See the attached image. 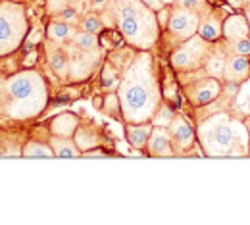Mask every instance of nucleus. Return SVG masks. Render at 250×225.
I'll use <instances>...</instances> for the list:
<instances>
[{
	"instance_id": "obj_18",
	"label": "nucleus",
	"mask_w": 250,
	"mask_h": 225,
	"mask_svg": "<svg viewBox=\"0 0 250 225\" xmlns=\"http://www.w3.org/2000/svg\"><path fill=\"white\" fill-rule=\"evenodd\" d=\"M173 120H175L173 110L169 106H166V104H160L156 108V112H154V116H152V123L156 127H167Z\"/></svg>"
},
{
	"instance_id": "obj_14",
	"label": "nucleus",
	"mask_w": 250,
	"mask_h": 225,
	"mask_svg": "<svg viewBox=\"0 0 250 225\" xmlns=\"http://www.w3.org/2000/svg\"><path fill=\"white\" fill-rule=\"evenodd\" d=\"M225 73L231 81H243L247 75H249V62L247 58L243 56H233L229 62H227V67H225Z\"/></svg>"
},
{
	"instance_id": "obj_10",
	"label": "nucleus",
	"mask_w": 250,
	"mask_h": 225,
	"mask_svg": "<svg viewBox=\"0 0 250 225\" xmlns=\"http://www.w3.org/2000/svg\"><path fill=\"white\" fill-rule=\"evenodd\" d=\"M219 93V83L216 79H206V81H200L192 91H190V98L194 104H206L210 100L218 97Z\"/></svg>"
},
{
	"instance_id": "obj_31",
	"label": "nucleus",
	"mask_w": 250,
	"mask_h": 225,
	"mask_svg": "<svg viewBox=\"0 0 250 225\" xmlns=\"http://www.w3.org/2000/svg\"><path fill=\"white\" fill-rule=\"evenodd\" d=\"M229 2H231L233 6H241V2H243V0H229Z\"/></svg>"
},
{
	"instance_id": "obj_21",
	"label": "nucleus",
	"mask_w": 250,
	"mask_h": 225,
	"mask_svg": "<svg viewBox=\"0 0 250 225\" xmlns=\"http://www.w3.org/2000/svg\"><path fill=\"white\" fill-rule=\"evenodd\" d=\"M23 154L27 158H52L54 156V150L46 144H41V143H29L23 150Z\"/></svg>"
},
{
	"instance_id": "obj_4",
	"label": "nucleus",
	"mask_w": 250,
	"mask_h": 225,
	"mask_svg": "<svg viewBox=\"0 0 250 225\" xmlns=\"http://www.w3.org/2000/svg\"><path fill=\"white\" fill-rule=\"evenodd\" d=\"M239 137H245L241 125L231 123L225 114L206 120L198 129V139L202 148L210 156H227L237 146Z\"/></svg>"
},
{
	"instance_id": "obj_26",
	"label": "nucleus",
	"mask_w": 250,
	"mask_h": 225,
	"mask_svg": "<svg viewBox=\"0 0 250 225\" xmlns=\"http://www.w3.org/2000/svg\"><path fill=\"white\" fill-rule=\"evenodd\" d=\"M77 20V14H75V10H71V8H63L62 12H60V21H75Z\"/></svg>"
},
{
	"instance_id": "obj_1",
	"label": "nucleus",
	"mask_w": 250,
	"mask_h": 225,
	"mask_svg": "<svg viewBox=\"0 0 250 225\" xmlns=\"http://www.w3.org/2000/svg\"><path fill=\"white\" fill-rule=\"evenodd\" d=\"M120 106L129 123H143L154 116L160 106V89L148 54L139 56L125 71L120 85Z\"/></svg>"
},
{
	"instance_id": "obj_6",
	"label": "nucleus",
	"mask_w": 250,
	"mask_h": 225,
	"mask_svg": "<svg viewBox=\"0 0 250 225\" xmlns=\"http://www.w3.org/2000/svg\"><path fill=\"white\" fill-rule=\"evenodd\" d=\"M167 27L179 39H190L194 35V31H198V18L188 8H177V10L171 12Z\"/></svg>"
},
{
	"instance_id": "obj_7",
	"label": "nucleus",
	"mask_w": 250,
	"mask_h": 225,
	"mask_svg": "<svg viewBox=\"0 0 250 225\" xmlns=\"http://www.w3.org/2000/svg\"><path fill=\"white\" fill-rule=\"evenodd\" d=\"M204 39L202 37H192L190 41H187L185 46H181L173 56H171V64L175 67H192L194 64H198V60L204 54Z\"/></svg>"
},
{
	"instance_id": "obj_17",
	"label": "nucleus",
	"mask_w": 250,
	"mask_h": 225,
	"mask_svg": "<svg viewBox=\"0 0 250 225\" xmlns=\"http://www.w3.org/2000/svg\"><path fill=\"white\" fill-rule=\"evenodd\" d=\"M77 127V120L75 116L71 114H63V116H58L54 122H52V133L54 135H62V137H67L71 135Z\"/></svg>"
},
{
	"instance_id": "obj_27",
	"label": "nucleus",
	"mask_w": 250,
	"mask_h": 225,
	"mask_svg": "<svg viewBox=\"0 0 250 225\" xmlns=\"http://www.w3.org/2000/svg\"><path fill=\"white\" fill-rule=\"evenodd\" d=\"M150 10H160L164 6V0H143Z\"/></svg>"
},
{
	"instance_id": "obj_32",
	"label": "nucleus",
	"mask_w": 250,
	"mask_h": 225,
	"mask_svg": "<svg viewBox=\"0 0 250 225\" xmlns=\"http://www.w3.org/2000/svg\"><path fill=\"white\" fill-rule=\"evenodd\" d=\"M249 21H250V10H249Z\"/></svg>"
},
{
	"instance_id": "obj_22",
	"label": "nucleus",
	"mask_w": 250,
	"mask_h": 225,
	"mask_svg": "<svg viewBox=\"0 0 250 225\" xmlns=\"http://www.w3.org/2000/svg\"><path fill=\"white\" fill-rule=\"evenodd\" d=\"M237 104L241 108L243 114H249L250 116V81H247L239 93V98H237Z\"/></svg>"
},
{
	"instance_id": "obj_11",
	"label": "nucleus",
	"mask_w": 250,
	"mask_h": 225,
	"mask_svg": "<svg viewBox=\"0 0 250 225\" xmlns=\"http://www.w3.org/2000/svg\"><path fill=\"white\" fill-rule=\"evenodd\" d=\"M46 54H48V64H50V67L60 77H67V73H69V62H67L65 52H62L56 46V42H48L46 44Z\"/></svg>"
},
{
	"instance_id": "obj_30",
	"label": "nucleus",
	"mask_w": 250,
	"mask_h": 225,
	"mask_svg": "<svg viewBox=\"0 0 250 225\" xmlns=\"http://www.w3.org/2000/svg\"><path fill=\"white\" fill-rule=\"evenodd\" d=\"M110 0H91V4H93V8H104L106 4H108Z\"/></svg>"
},
{
	"instance_id": "obj_28",
	"label": "nucleus",
	"mask_w": 250,
	"mask_h": 225,
	"mask_svg": "<svg viewBox=\"0 0 250 225\" xmlns=\"http://www.w3.org/2000/svg\"><path fill=\"white\" fill-rule=\"evenodd\" d=\"M200 2H202V0H181L183 8H188V10H192V8H196V6H200Z\"/></svg>"
},
{
	"instance_id": "obj_20",
	"label": "nucleus",
	"mask_w": 250,
	"mask_h": 225,
	"mask_svg": "<svg viewBox=\"0 0 250 225\" xmlns=\"http://www.w3.org/2000/svg\"><path fill=\"white\" fill-rule=\"evenodd\" d=\"M221 35V25L216 20H206L204 23L198 25V37H202L204 41H214Z\"/></svg>"
},
{
	"instance_id": "obj_33",
	"label": "nucleus",
	"mask_w": 250,
	"mask_h": 225,
	"mask_svg": "<svg viewBox=\"0 0 250 225\" xmlns=\"http://www.w3.org/2000/svg\"><path fill=\"white\" fill-rule=\"evenodd\" d=\"M164 2H171V0H164Z\"/></svg>"
},
{
	"instance_id": "obj_29",
	"label": "nucleus",
	"mask_w": 250,
	"mask_h": 225,
	"mask_svg": "<svg viewBox=\"0 0 250 225\" xmlns=\"http://www.w3.org/2000/svg\"><path fill=\"white\" fill-rule=\"evenodd\" d=\"M83 158H106V154L104 152H100V150H96V152H85V154H81Z\"/></svg>"
},
{
	"instance_id": "obj_12",
	"label": "nucleus",
	"mask_w": 250,
	"mask_h": 225,
	"mask_svg": "<svg viewBox=\"0 0 250 225\" xmlns=\"http://www.w3.org/2000/svg\"><path fill=\"white\" fill-rule=\"evenodd\" d=\"M223 33L229 41H239V39H245L250 33V25L243 16H231L223 25Z\"/></svg>"
},
{
	"instance_id": "obj_13",
	"label": "nucleus",
	"mask_w": 250,
	"mask_h": 225,
	"mask_svg": "<svg viewBox=\"0 0 250 225\" xmlns=\"http://www.w3.org/2000/svg\"><path fill=\"white\" fill-rule=\"evenodd\" d=\"M150 133L152 129L146 123H141V125H127V141L135 146V148H143L145 144H148V139H150Z\"/></svg>"
},
{
	"instance_id": "obj_9",
	"label": "nucleus",
	"mask_w": 250,
	"mask_h": 225,
	"mask_svg": "<svg viewBox=\"0 0 250 225\" xmlns=\"http://www.w3.org/2000/svg\"><path fill=\"white\" fill-rule=\"evenodd\" d=\"M169 135H171V139H173L181 148L190 146L192 141H194V133H192L190 125H188L183 118H175V120L169 123Z\"/></svg>"
},
{
	"instance_id": "obj_16",
	"label": "nucleus",
	"mask_w": 250,
	"mask_h": 225,
	"mask_svg": "<svg viewBox=\"0 0 250 225\" xmlns=\"http://www.w3.org/2000/svg\"><path fill=\"white\" fill-rule=\"evenodd\" d=\"M71 37H75V29L65 21H54V23L48 25V39L56 44H60V42L71 39Z\"/></svg>"
},
{
	"instance_id": "obj_24",
	"label": "nucleus",
	"mask_w": 250,
	"mask_h": 225,
	"mask_svg": "<svg viewBox=\"0 0 250 225\" xmlns=\"http://www.w3.org/2000/svg\"><path fill=\"white\" fill-rule=\"evenodd\" d=\"M233 48H235V52H239V54H250V39H239V41H235L233 42Z\"/></svg>"
},
{
	"instance_id": "obj_3",
	"label": "nucleus",
	"mask_w": 250,
	"mask_h": 225,
	"mask_svg": "<svg viewBox=\"0 0 250 225\" xmlns=\"http://www.w3.org/2000/svg\"><path fill=\"white\" fill-rule=\"evenodd\" d=\"M114 16L127 42L139 48H150L158 39L154 12L143 0H112Z\"/></svg>"
},
{
	"instance_id": "obj_15",
	"label": "nucleus",
	"mask_w": 250,
	"mask_h": 225,
	"mask_svg": "<svg viewBox=\"0 0 250 225\" xmlns=\"http://www.w3.org/2000/svg\"><path fill=\"white\" fill-rule=\"evenodd\" d=\"M52 150H54V154L58 158H77V156H81L77 146L65 137H62V139L60 137H52Z\"/></svg>"
},
{
	"instance_id": "obj_5",
	"label": "nucleus",
	"mask_w": 250,
	"mask_h": 225,
	"mask_svg": "<svg viewBox=\"0 0 250 225\" xmlns=\"http://www.w3.org/2000/svg\"><path fill=\"white\" fill-rule=\"evenodd\" d=\"M27 16L16 2H0V56L20 48L27 35Z\"/></svg>"
},
{
	"instance_id": "obj_8",
	"label": "nucleus",
	"mask_w": 250,
	"mask_h": 225,
	"mask_svg": "<svg viewBox=\"0 0 250 225\" xmlns=\"http://www.w3.org/2000/svg\"><path fill=\"white\" fill-rule=\"evenodd\" d=\"M148 150L152 156H171V135L166 131V127H156L150 133L148 139Z\"/></svg>"
},
{
	"instance_id": "obj_19",
	"label": "nucleus",
	"mask_w": 250,
	"mask_h": 225,
	"mask_svg": "<svg viewBox=\"0 0 250 225\" xmlns=\"http://www.w3.org/2000/svg\"><path fill=\"white\" fill-rule=\"evenodd\" d=\"M73 42L81 48V50H98V39H96V35L89 31H81V33H75V37H73Z\"/></svg>"
},
{
	"instance_id": "obj_25",
	"label": "nucleus",
	"mask_w": 250,
	"mask_h": 225,
	"mask_svg": "<svg viewBox=\"0 0 250 225\" xmlns=\"http://www.w3.org/2000/svg\"><path fill=\"white\" fill-rule=\"evenodd\" d=\"M208 69H210L212 75L221 73V69H223V60H221V56H214V58L210 60V64H208Z\"/></svg>"
},
{
	"instance_id": "obj_2",
	"label": "nucleus",
	"mask_w": 250,
	"mask_h": 225,
	"mask_svg": "<svg viewBox=\"0 0 250 225\" xmlns=\"http://www.w3.org/2000/svg\"><path fill=\"white\" fill-rule=\"evenodd\" d=\"M46 83L33 71H20L0 89V112L12 120H29L46 106Z\"/></svg>"
},
{
	"instance_id": "obj_23",
	"label": "nucleus",
	"mask_w": 250,
	"mask_h": 225,
	"mask_svg": "<svg viewBox=\"0 0 250 225\" xmlns=\"http://www.w3.org/2000/svg\"><path fill=\"white\" fill-rule=\"evenodd\" d=\"M83 31L98 35V33L102 31V21H100V18H96V16H87L85 21H83Z\"/></svg>"
}]
</instances>
